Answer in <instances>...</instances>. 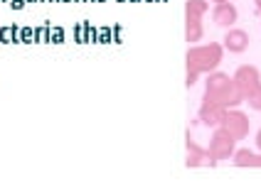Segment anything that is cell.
I'll return each instance as SVG.
<instances>
[{"label": "cell", "mask_w": 261, "mask_h": 184, "mask_svg": "<svg viewBox=\"0 0 261 184\" xmlns=\"http://www.w3.org/2000/svg\"><path fill=\"white\" fill-rule=\"evenodd\" d=\"M222 54H224V47L222 44H200V47H190L188 54H185V86H192L197 79H200V74H210V71H215L222 64Z\"/></svg>", "instance_id": "cell-1"}, {"label": "cell", "mask_w": 261, "mask_h": 184, "mask_svg": "<svg viewBox=\"0 0 261 184\" xmlns=\"http://www.w3.org/2000/svg\"><path fill=\"white\" fill-rule=\"evenodd\" d=\"M202 99L215 101L222 108H237L239 103H244V96H242V91L237 88L234 79L229 74H222V71H210Z\"/></svg>", "instance_id": "cell-2"}, {"label": "cell", "mask_w": 261, "mask_h": 184, "mask_svg": "<svg viewBox=\"0 0 261 184\" xmlns=\"http://www.w3.org/2000/svg\"><path fill=\"white\" fill-rule=\"evenodd\" d=\"M237 145V140H234L232 135L224 130L222 126L215 128V133H212V138H210V145H207V150H210V155L215 157V160H229V157L234 155V147Z\"/></svg>", "instance_id": "cell-3"}, {"label": "cell", "mask_w": 261, "mask_h": 184, "mask_svg": "<svg viewBox=\"0 0 261 184\" xmlns=\"http://www.w3.org/2000/svg\"><path fill=\"white\" fill-rule=\"evenodd\" d=\"M219 126L224 128L229 135H232L234 140H244L249 135V128H251V123H249V118L242 111H234V108H227L224 111V118H222V123Z\"/></svg>", "instance_id": "cell-4"}, {"label": "cell", "mask_w": 261, "mask_h": 184, "mask_svg": "<svg viewBox=\"0 0 261 184\" xmlns=\"http://www.w3.org/2000/svg\"><path fill=\"white\" fill-rule=\"evenodd\" d=\"M234 84H237V88L242 91V96H244V101H247L249 94H254L256 88L261 86V74L256 67H251V64H244V67H239V69L232 74Z\"/></svg>", "instance_id": "cell-5"}, {"label": "cell", "mask_w": 261, "mask_h": 184, "mask_svg": "<svg viewBox=\"0 0 261 184\" xmlns=\"http://www.w3.org/2000/svg\"><path fill=\"white\" fill-rule=\"evenodd\" d=\"M215 165H217V160L210 155V150L200 147L188 135V167H215Z\"/></svg>", "instance_id": "cell-6"}, {"label": "cell", "mask_w": 261, "mask_h": 184, "mask_svg": "<svg viewBox=\"0 0 261 184\" xmlns=\"http://www.w3.org/2000/svg\"><path fill=\"white\" fill-rule=\"evenodd\" d=\"M224 111L227 108H222L219 103L210 99H202V106H200V120H202L204 126H215L217 128L222 123V118H224Z\"/></svg>", "instance_id": "cell-7"}, {"label": "cell", "mask_w": 261, "mask_h": 184, "mask_svg": "<svg viewBox=\"0 0 261 184\" xmlns=\"http://www.w3.org/2000/svg\"><path fill=\"white\" fill-rule=\"evenodd\" d=\"M222 47H224V49H229V52H234V54H242V52L249 47V35L244 32V29L232 27L227 35H224Z\"/></svg>", "instance_id": "cell-8"}, {"label": "cell", "mask_w": 261, "mask_h": 184, "mask_svg": "<svg viewBox=\"0 0 261 184\" xmlns=\"http://www.w3.org/2000/svg\"><path fill=\"white\" fill-rule=\"evenodd\" d=\"M237 17H239V13H237V8H234L229 0L215 5V10H212V20H215V25H219V27H229V25H234Z\"/></svg>", "instance_id": "cell-9"}, {"label": "cell", "mask_w": 261, "mask_h": 184, "mask_svg": "<svg viewBox=\"0 0 261 184\" xmlns=\"http://www.w3.org/2000/svg\"><path fill=\"white\" fill-rule=\"evenodd\" d=\"M234 165L237 167H261V152L251 150H234Z\"/></svg>", "instance_id": "cell-10"}, {"label": "cell", "mask_w": 261, "mask_h": 184, "mask_svg": "<svg viewBox=\"0 0 261 184\" xmlns=\"http://www.w3.org/2000/svg\"><path fill=\"white\" fill-rule=\"evenodd\" d=\"M202 35H204L202 20H197V17H185V40H188V44L200 42Z\"/></svg>", "instance_id": "cell-11"}, {"label": "cell", "mask_w": 261, "mask_h": 184, "mask_svg": "<svg viewBox=\"0 0 261 184\" xmlns=\"http://www.w3.org/2000/svg\"><path fill=\"white\" fill-rule=\"evenodd\" d=\"M210 10V3L207 0H188L185 3V17H197V20H202L204 15Z\"/></svg>", "instance_id": "cell-12"}, {"label": "cell", "mask_w": 261, "mask_h": 184, "mask_svg": "<svg viewBox=\"0 0 261 184\" xmlns=\"http://www.w3.org/2000/svg\"><path fill=\"white\" fill-rule=\"evenodd\" d=\"M247 103L254 108V111H261V86L254 91V94H249L247 96Z\"/></svg>", "instance_id": "cell-13"}, {"label": "cell", "mask_w": 261, "mask_h": 184, "mask_svg": "<svg viewBox=\"0 0 261 184\" xmlns=\"http://www.w3.org/2000/svg\"><path fill=\"white\" fill-rule=\"evenodd\" d=\"M256 147H259V152H261V130L256 133Z\"/></svg>", "instance_id": "cell-14"}, {"label": "cell", "mask_w": 261, "mask_h": 184, "mask_svg": "<svg viewBox=\"0 0 261 184\" xmlns=\"http://www.w3.org/2000/svg\"><path fill=\"white\" fill-rule=\"evenodd\" d=\"M254 5H256V10L261 13V0H254Z\"/></svg>", "instance_id": "cell-15"}, {"label": "cell", "mask_w": 261, "mask_h": 184, "mask_svg": "<svg viewBox=\"0 0 261 184\" xmlns=\"http://www.w3.org/2000/svg\"><path fill=\"white\" fill-rule=\"evenodd\" d=\"M212 3H215V5H219V3H227V0H212Z\"/></svg>", "instance_id": "cell-16"}]
</instances>
